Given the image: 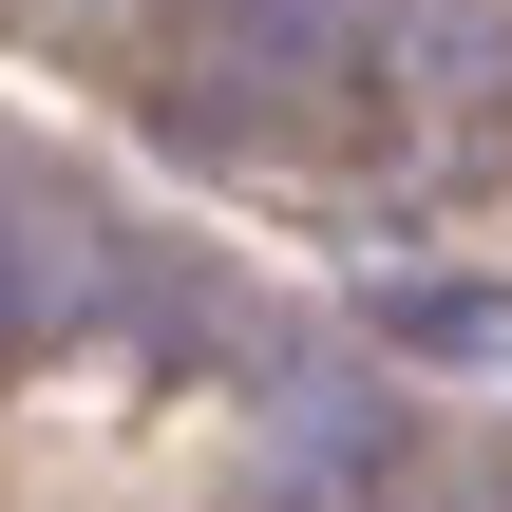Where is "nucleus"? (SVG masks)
Listing matches in <instances>:
<instances>
[{
	"label": "nucleus",
	"instance_id": "7ed1b4c3",
	"mask_svg": "<svg viewBox=\"0 0 512 512\" xmlns=\"http://www.w3.org/2000/svg\"><path fill=\"white\" fill-rule=\"evenodd\" d=\"M380 323H399V342H494V304H475V285H399Z\"/></svg>",
	"mask_w": 512,
	"mask_h": 512
},
{
	"label": "nucleus",
	"instance_id": "f03ea898",
	"mask_svg": "<svg viewBox=\"0 0 512 512\" xmlns=\"http://www.w3.org/2000/svg\"><path fill=\"white\" fill-rule=\"evenodd\" d=\"M266 456H285V494H361V475H399V418L342 361H266Z\"/></svg>",
	"mask_w": 512,
	"mask_h": 512
},
{
	"label": "nucleus",
	"instance_id": "f257e3e1",
	"mask_svg": "<svg viewBox=\"0 0 512 512\" xmlns=\"http://www.w3.org/2000/svg\"><path fill=\"white\" fill-rule=\"evenodd\" d=\"M114 304V209L0 152V342H76Z\"/></svg>",
	"mask_w": 512,
	"mask_h": 512
}]
</instances>
